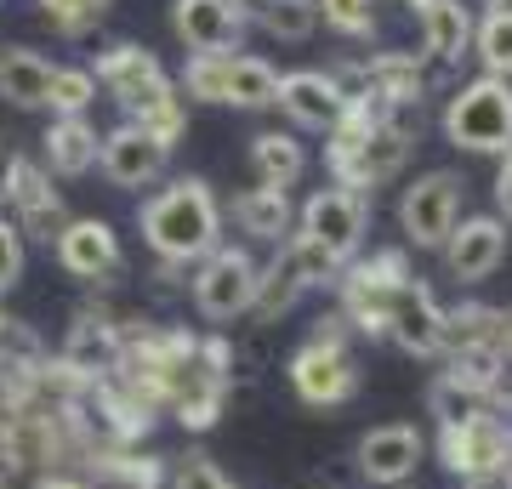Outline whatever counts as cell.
Segmentation results:
<instances>
[{
  "label": "cell",
  "instance_id": "obj_1",
  "mask_svg": "<svg viewBox=\"0 0 512 489\" xmlns=\"http://www.w3.org/2000/svg\"><path fill=\"white\" fill-rule=\"evenodd\" d=\"M410 131L387 126V114L370 103V97H348L342 120L330 126V143H325V165L336 188H353V194H376L382 182H393L410 160Z\"/></svg>",
  "mask_w": 512,
  "mask_h": 489
},
{
  "label": "cell",
  "instance_id": "obj_2",
  "mask_svg": "<svg viewBox=\"0 0 512 489\" xmlns=\"http://www.w3.org/2000/svg\"><path fill=\"white\" fill-rule=\"evenodd\" d=\"M137 222H143L148 251L160 256V262L194 268L200 256H211L222 245V205L205 177H177L171 188H160L137 211Z\"/></svg>",
  "mask_w": 512,
  "mask_h": 489
},
{
  "label": "cell",
  "instance_id": "obj_3",
  "mask_svg": "<svg viewBox=\"0 0 512 489\" xmlns=\"http://www.w3.org/2000/svg\"><path fill=\"white\" fill-rule=\"evenodd\" d=\"M291 387L296 399L313 404V410H336V404H348L359 393V359L348 353V325H342V313H330L319 319L308 347H296L291 353Z\"/></svg>",
  "mask_w": 512,
  "mask_h": 489
},
{
  "label": "cell",
  "instance_id": "obj_4",
  "mask_svg": "<svg viewBox=\"0 0 512 489\" xmlns=\"http://www.w3.org/2000/svg\"><path fill=\"white\" fill-rule=\"evenodd\" d=\"M444 137L467 154H512V80H467L444 103Z\"/></svg>",
  "mask_w": 512,
  "mask_h": 489
},
{
  "label": "cell",
  "instance_id": "obj_5",
  "mask_svg": "<svg viewBox=\"0 0 512 489\" xmlns=\"http://www.w3.org/2000/svg\"><path fill=\"white\" fill-rule=\"evenodd\" d=\"M336 273H342V262H336L330 251H319L313 239H302V234L279 239V256L268 262V268H256L251 313L256 319H279V313H291L308 290L336 285Z\"/></svg>",
  "mask_w": 512,
  "mask_h": 489
},
{
  "label": "cell",
  "instance_id": "obj_6",
  "mask_svg": "<svg viewBox=\"0 0 512 489\" xmlns=\"http://www.w3.org/2000/svg\"><path fill=\"white\" fill-rule=\"evenodd\" d=\"M439 461L456 472L467 489H495L512 461V427L501 410H484L473 421L439 427Z\"/></svg>",
  "mask_w": 512,
  "mask_h": 489
},
{
  "label": "cell",
  "instance_id": "obj_7",
  "mask_svg": "<svg viewBox=\"0 0 512 489\" xmlns=\"http://www.w3.org/2000/svg\"><path fill=\"white\" fill-rule=\"evenodd\" d=\"M188 290H194V308L211 325L239 319V313H251V296H256V256L245 245H217L211 256H200Z\"/></svg>",
  "mask_w": 512,
  "mask_h": 489
},
{
  "label": "cell",
  "instance_id": "obj_8",
  "mask_svg": "<svg viewBox=\"0 0 512 489\" xmlns=\"http://www.w3.org/2000/svg\"><path fill=\"white\" fill-rule=\"evenodd\" d=\"M365 228H370V200L353 194V188H313L308 205L296 211V234L313 239V245L330 251L336 262H353Z\"/></svg>",
  "mask_w": 512,
  "mask_h": 489
},
{
  "label": "cell",
  "instance_id": "obj_9",
  "mask_svg": "<svg viewBox=\"0 0 512 489\" xmlns=\"http://www.w3.org/2000/svg\"><path fill=\"white\" fill-rule=\"evenodd\" d=\"M456 222H461V177L456 171H427V177H416L399 194L404 245H416V251H439Z\"/></svg>",
  "mask_w": 512,
  "mask_h": 489
},
{
  "label": "cell",
  "instance_id": "obj_10",
  "mask_svg": "<svg viewBox=\"0 0 512 489\" xmlns=\"http://www.w3.org/2000/svg\"><path fill=\"white\" fill-rule=\"evenodd\" d=\"M92 80L126 109V120L137 109H148V103H160L165 91H177V80L160 69V57L148 52V46H137V40H114L109 52L97 57Z\"/></svg>",
  "mask_w": 512,
  "mask_h": 489
},
{
  "label": "cell",
  "instance_id": "obj_11",
  "mask_svg": "<svg viewBox=\"0 0 512 489\" xmlns=\"http://www.w3.org/2000/svg\"><path fill=\"white\" fill-rule=\"evenodd\" d=\"M439 251H444L450 279L478 285V279H490V273L507 262V222H501V217H461Z\"/></svg>",
  "mask_w": 512,
  "mask_h": 489
},
{
  "label": "cell",
  "instance_id": "obj_12",
  "mask_svg": "<svg viewBox=\"0 0 512 489\" xmlns=\"http://www.w3.org/2000/svg\"><path fill=\"white\" fill-rule=\"evenodd\" d=\"M251 12L239 0H177L171 6V29L188 52H239Z\"/></svg>",
  "mask_w": 512,
  "mask_h": 489
},
{
  "label": "cell",
  "instance_id": "obj_13",
  "mask_svg": "<svg viewBox=\"0 0 512 489\" xmlns=\"http://www.w3.org/2000/svg\"><path fill=\"white\" fill-rule=\"evenodd\" d=\"M421 450H427V438H421L416 427H404V421L370 427V433L359 438V472H365L370 489H399V484L416 478Z\"/></svg>",
  "mask_w": 512,
  "mask_h": 489
},
{
  "label": "cell",
  "instance_id": "obj_14",
  "mask_svg": "<svg viewBox=\"0 0 512 489\" xmlns=\"http://www.w3.org/2000/svg\"><path fill=\"white\" fill-rule=\"evenodd\" d=\"M52 251H57V268L69 273V279H86V285H97V279H109L120 268V234L103 217L63 222V234L52 239Z\"/></svg>",
  "mask_w": 512,
  "mask_h": 489
},
{
  "label": "cell",
  "instance_id": "obj_15",
  "mask_svg": "<svg viewBox=\"0 0 512 489\" xmlns=\"http://www.w3.org/2000/svg\"><path fill=\"white\" fill-rule=\"evenodd\" d=\"M6 205H12V228H18L23 239H46V245H52V239L63 234V222H69L63 194L52 188V171H46V165H29V160H18V177H12Z\"/></svg>",
  "mask_w": 512,
  "mask_h": 489
},
{
  "label": "cell",
  "instance_id": "obj_16",
  "mask_svg": "<svg viewBox=\"0 0 512 489\" xmlns=\"http://www.w3.org/2000/svg\"><path fill=\"white\" fill-rule=\"evenodd\" d=\"M382 336H393V342H399L404 353H416V359H433V353L444 347V308H439V296L421 285V279L399 285L393 308H387Z\"/></svg>",
  "mask_w": 512,
  "mask_h": 489
},
{
  "label": "cell",
  "instance_id": "obj_17",
  "mask_svg": "<svg viewBox=\"0 0 512 489\" xmlns=\"http://www.w3.org/2000/svg\"><path fill=\"white\" fill-rule=\"evenodd\" d=\"M97 165H103V177L114 188H148V182L165 177V165H171V148L143 137L137 126H114L103 143H97Z\"/></svg>",
  "mask_w": 512,
  "mask_h": 489
},
{
  "label": "cell",
  "instance_id": "obj_18",
  "mask_svg": "<svg viewBox=\"0 0 512 489\" xmlns=\"http://www.w3.org/2000/svg\"><path fill=\"white\" fill-rule=\"evenodd\" d=\"M302 131H330L348 109V91L336 86V74L325 69H296V74H279V103Z\"/></svg>",
  "mask_w": 512,
  "mask_h": 489
},
{
  "label": "cell",
  "instance_id": "obj_19",
  "mask_svg": "<svg viewBox=\"0 0 512 489\" xmlns=\"http://www.w3.org/2000/svg\"><path fill=\"white\" fill-rule=\"evenodd\" d=\"M416 23H421V46H427V57L461 63V57L473 52V12H467L461 0H421Z\"/></svg>",
  "mask_w": 512,
  "mask_h": 489
},
{
  "label": "cell",
  "instance_id": "obj_20",
  "mask_svg": "<svg viewBox=\"0 0 512 489\" xmlns=\"http://www.w3.org/2000/svg\"><path fill=\"white\" fill-rule=\"evenodd\" d=\"M46 171H57V177H86L97 165V126L86 120V114H69V120H52L46 126Z\"/></svg>",
  "mask_w": 512,
  "mask_h": 489
},
{
  "label": "cell",
  "instance_id": "obj_21",
  "mask_svg": "<svg viewBox=\"0 0 512 489\" xmlns=\"http://www.w3.org/2000/svg\"><path fill=\"white\" fill-rule=\"evenodd\" d=\"M234 222H239V234H251V239H291L296 234V205L285 188H245L234 200Z\"/></svg>",
  "mask_w": 512,
  "mask_h": 489
},
{
  "label": "cell",
  "instance_id": "obj_22",
  "mask_svg": "<svg viewBox=\"0 0 512 489\" xmlns=\"http://www.w3.org/2000/svg\"><path fill=\"white\" fill-rule=\"evenodd\" d=\"M251 171H256V188H296L302 171H308V154H302V143L291 131H256Z\"/></svg>",
  "mask_w": 512,
  "mask_h": 489
},
{
  "label": "cell",
  "instance_id": "obj_23",
  "mask_svg": "<svg viewBox=\"0 0 512 489\" xmlns=\"http://www.w3.org/2000/svg\"><path fill=\"white\" fill-rule=\"evenodd\" d=\"M46 91H52V63L29 46L0 52V97L12 109H46Z\"/></svg>",
  "mask_w": 512,
  "mask_h": 489
},
{
  "label": "cell",
  "instance_id": "obj_24",
  "mask_svg": "<svg viewBox=\"0 0 512 489\" xmlns=\"http://www.w3.org/2000/svg\"><path fill=\"white\" fill-rule=\"evenodd\" d=\"M461 347L501 353V308H484V302L444 308V347H439V353H461ZM501 359H507V353H501Z\"/></svg>",
  "mask_w": 512,
  "mask_h": 489
},
{
  "label": "cell",
  "instance_id": "obj_25",
  "mask_svg": "<svg viewBox=\"0 0 512 489\" xmlns=\"http://www.w3.org/2000/svg\"><path fill=\"white\" fill-rule=\"evenodd\" d=\"M97 467L86 472L92 489H160L165 484V467L154 455H126V450H97L92 455Z\"/></svg>",
  "mask_w": 512,
  "mask_h": 489
},
{
  "label": "cell",
  "instance_id": "obj_26",
  "mask_svg": "<svg viewBox=\"0 0 512 489\" xmlns=\"http://www.w3.org/2000/svg\"><path fill=\"white\" fill-rule=\"evenodd\" d=\"M473 57L484 63V74L512 80V6L507 0H490L484 18L473 23Z\"/></svg>",
  "mask_w": 512,
  "mask_h": 489
},
{
  "label": "cell",
  "instance_id": "obj_27",
  "mask_svg": "<svg viewBox=\"0 0 512 489\" xmlns=\"http://www.w3.org/2000/svg\"><path fill=\"white\" fill-rule=\"evenodd\" d=\"M228 103H234V109H274L279 103V69H268L262 57L234 52V63H228Z\"/></svg>",
  "mask_w": 512,
  "mask_h": 489
},
{
  "label": "cell",
  "instance_id": "obj_28",
  "mask_svg": "<svg viewBox=\"0 0 512 489\" xmlns=\"http://www.w3.org/2000/svg\"><path fill=\"white\" fill-rule=\"evenodd\" d=\"M245 12H251V23L262 35L274 40H308L319 29V6L313 0H251Z\"/></svg>",
  "mask_w": 512,
  "mask_h": 489
},
{
  "label": "cell",
  "instance_id": "obj_29",
  "mask_svg": "<svg viewBox=\"0 0 512 489\" xmlns=\"http://www.w3.org/2000/svg\"><path fill=\"white\" fill-rule=\"evenodd\" d=\"M228 63H234V52H188L177 91L194 103H228Z\"/></svg>",
  "mask_w": 512,
  "mask_h": 489
},
{
  "label": "cell",
  "instance_id": "obj_30",
  "mask_svg": "<svg viewBox=\"0 0 512 489\" xmlns=\"http://www.w3.org/2000/svg\"><path fill=\"white\" fill-rule=\"evenodd\" d=\"M126 126H137L143 131V137H154V143H177V137H183L188 131V103H183V91H165L160 103H148V109H137L126 120Z\"/></svg>",
  "mask_w": 512,
  "mask_h": 489
},
{
  "label": "cell",
  "instance_id": "obj_31",
  "mask_svg": "<svg viewBox=\"0 0 512 489\" xmlns=\"http://www.w3.org/2000/svg\"><path fill=\"white\" fill-rule=\"evenodd\" d=\"M427 410L439 416V427H456V421H473L484 416V410H495V399H484V393H467V387H456V381H433L427 387Z\"/></svg>",
  "mask_w": 512,
  "mask_h": 489
},
{
  "label": "cell",
  "instance_id": "obj_32",
  "mask_svg": "<svg viewBox=\"0 0 512 489\" xmlns=\"http://www.w3.org/2000/svg\"><path fill=\"white\" fill-rule=\"evenodd\" d=\"M97 97L92 69H52V91H46V109L52 120H69V114H86Z\"/></svg>",
  "mask_w": 512,
  "mask_h": 489
},
{
  "label": "cell",
  "instance_id": "obj_33",
  "mask_svg": "<svg viewBox=\"0 0 512 489\" xmlns=\"http://www.w3.org/2000/svg\"><path fill=\"white\" fill-rule=\"evenodd\" d=\"M313 6H319V18H325L336 35H348V40L376 35V0H313Z\"/></svg>",
  "mask_w": 512,
  "mask_h": 489
},
{
  "label": "cell",
  "instance_id": "obj_34",
  "mask_svg": "<svg viewBox=\"0 0 512 489\" xmlns=\"http://www.w3.org/2000/svg\"><path fill=\"white\" fill-rule=\"evenodd\" d=\"M40 12H46V23L57 35H86L109 12V0H40Z\"/></svg>",
  "mask_w": 512,
  "mask_h": 489
},
{
  "label": "cell",
  "instance_id": "obj_35",
  "mask_svg": "<svg viewBox=\"0 0 512 489\" xmlns=\"http://www.w3.org/2000/svg\"><path fill=\"white\" fill-rule=\"evenodd\" d=\"M171 489H239V484L211 461V455H183V461L171 467Z\"/></svg>",
  "mask_w": 512,
  "mask_h": 489
},
{
  "label": "cell",
  "instance_id": "obj_36",
  "mask_svg": "<svg viewBox=\"0 0 512 489\" xmlns=\"http://www.w3.org/2000/svg\"><path fill=\"white\" fill-rule=\"evenodd\" d=\"M23 279V234L0 217V290H12Z\"/></svg>",
  "mask_w": 512,
  "mask_h": 489
},
{
  "label": "cell",
  "instance_id": "obj_37",
  "mask_svg": "<svg viewBox=\"0 0 512 489\" xmlns=\"http://www.w3.org/2000/svg\"><path fill=\"white\" fill-rule=\"evenodd\" d=\"M18 143L12 137H0V205H6V194H12V177H18Z\"/></svg>",
  "mask_w": 512,
  "mask_h": 489
},
{
  "label": "cell",
  "instance_id": "obj_38",
  "mask_svg": "<svg viewBox=\"0 0 512 489\" xmlns=\"http://www.w3.org/2000/svg\"><path fill=\"white\" fill-rule=\"evenodd\" d=\"M495 205L512 222V154H501V171H495Z\"/></svg>",
  "mask_w": 512,
  "mask_h": 489
},
{
  "label": "cell",
  "instance_id": "obj_39",
  "mask_svg": "<svg viewBox=\"0 0 512 489\" xmlns=\"http://www.w3.org/2000/svg\"><path fill=\"white\" fill-rule=\"evenodd\" d=\"M35 489H92V484H86V472H40Z\"/></svg>",
  "mask_w": 512,
  "mask_h": 489
},
{
  "label": "cell",
  "instance_id": "obj_40",
  "mask_svg": "<svg viewBox=\"0 0 512 489\" xmlns=\"http://www.w3.org/2000/svg\"><path fill=\"white\" fill-rule=\"evenodd\" d=\"M501 353H507V364H512V308H501Z\"/></svg>",
  "mask_w": 512,
  "mask_h": 489
},
{
  "label": "cell",
  "instance_id": "obj_41",
  "mask_svg": "<svg viewBox=\"0 0 512 489\" xmlns=\"http://www.w3.org/2000/svg\"><path fill=\"white\" fill-rule=\"evenodd\" d=\"M495 404H501V416H512V376H501V387H495Z\"/></svg>",
  "mask_w": 512,
  "mask_h": 489
},
{
  "label": "cell",
  "instance_id": "obj_42",
  "mask_svg": "<svg viewBox=\"0 0 512 489\" xmlns=\"http://www.w3.org/2000/svg\"><path fill=\"white\" fill-rule=\"evenodd\" d=\"M501 478H507V489H512V461H507V472H501Z\"/></svg>",
  "mask_w": 512,
  "mask_h": 489
},
{
  "label": "cell",
  "instance_id": "obj_43",
  "mask_svg": "<svg viewBox=\"0 0 512 489\" xmlns=\"http://www.w3.org/2000/svg\"><path fill=\"white\" fill-rule=\"evenodd\" d=\"M404 6H421V0H404Z\"/></svg>",
  "mask_w": 512,
  "mask_h": 489
},
{
  "label": "cell",
  "instance_id": "obj_44",
  "mask_svg": "<svg viewBox=\"0 0 512 489\" xmlns=\"http://www.w3.org/2000/svg\"><path fill=\"white\" fill-rule=\"evenodd\" d=\"M399 489H404V484H399Z\"/></svg>",
  "mask_w": 512,
  "mask_h": 489
}]
</instances>
